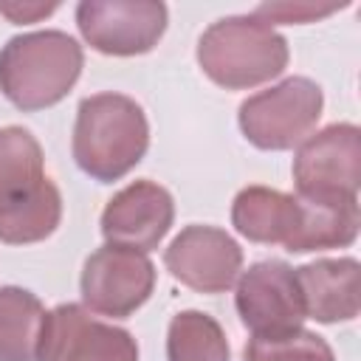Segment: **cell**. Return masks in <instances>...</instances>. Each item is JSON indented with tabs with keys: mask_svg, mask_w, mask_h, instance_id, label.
Returning a JSON list of instances; mask_svg holds the SVG:
<instances>
[{
	"mask_svg": "<svg viewBox=\"0 0 361 361\" xmlns=\"http://www.w3.org/2000/svg\"><path fill=\"white\" fill-rule=\"evenodd\" d=\"M231 226L251 243L307 254L353 245L358 237L361 212L358 200L319 203L268 186H245L231 203Z\"/></svg>",
	"mask_w": 361,
	"mask_h": 361,
	"instance_id": "obj_1",
	"label": "cell"
},
{
	"mask_svg": "<svg viewBox=\"0 0 361 361\" xmlns=\"http://www.w3.org/2000/svg\"><path fill=\"white\" fill-rule=\"evenodd\" d=\"M62 220V195L45 175L39 141L23 127L0 130V243L28 245L51 237Z\"/></svg>",
	"mask_w": 361,
	"mask_h": 361,
	"instance_id": "obj_2",
	"label": "cell"
},
{
	"mask_svg": "<svg viewBox=\"0 0 361 361\" xmlns=\"http://www.w3.org/2000/svg\"><path fill=\"white\" fill-rule=\"evenodd\" d=\"M149 147V124L141 104L124 93H93L76 107L73 124V161L99 180L113 183L124 178Z\"/></svg>",
	"mask_w": 361,
	"mask_h": 361,
	"instance_id": "obj_3",
	"label": "cell"
},
{
	"mask_svg": "<svg viewBox=\"0 0 361 361\" xmlns=\"http://www.w3.org/2000/svg\"><path fill=\"white\" fill-rule=\"evenodd\" d=\"M85 65L82 45L65 31H31L0 48V90L25 113L54 107L76 85Z\"/></svg>",
	"mask_w": 361,
	"mask_h": 361,
	"instance_id": "obj_4",
	"label": "cell"
},
{
	"mask_svg": "<svg viewBox=\"0 0 361 361\" xmlns=\"http://www.w3.org/2000/svg\"><path fill=\"white\" fill-rule=\"evenodd\" d=\"M285 37L254 14L212 23L197 39L200 71L226 90H245L276 79L288 68Z\"/></svg>",
	"mask_w": 361,
	"mask_h": 361,
	"instance_id": "obj_5",
	"label": "cell"
},
{
	"mask_svg": "<svg viewBox=\"0 0 361 361\" xmlns=\"http://www.w3.org/2000/svg\"><path fill=\"white\" fill-rule=\"evenodd\" d=\"M322 110V87L307 76H288L279 85L248 96L240 104L237 121L248 144L279 152L299 147L319 124Z\"/></svg>",
	"mask_w": 361,
	"mask_h": 361,
	"instance_id": "obj_6",
	"label": "cell"
},
{
	"mask_svg": "<svg viewBox=\"0 0 361 361\" xmlns=\"http://www.w3.org/2000/svg\"><path fill=\"white\" fill-rule=\"evenodd\" d=\"M296 195L319 203H353L361 183V130L330 124L307 135L293 155Z\"/></svg>",
	"mask_w": 361,
	"mask_h": 361,
	"instance_id": "obj_7",
	"label": "cell"
},
{
	"mask_svg": "<svg viewBox=\"0 0 361 361\" xmlns=\"http://www.w3.org/2000/svg\"><path fill=\"white\" fill-rule=\"evenodd\" d=\"M79 288L85 310L110 319H127L152 296L155 265L141 251L102 245L85 259Z\"/></svg>",
	"mask_w": 361,
	"mask_h": 361,
	"instance_id": "obj_8",
	"label": "cell"
},
{
	"mask_svg": "<svg viewBox=\"0 0 361 361\" xmlns=\"http://www.w3.org/2000/svg\"><path fill=\"white\" fill-rule=\"evenodd\" d=\"M82 39L107 56H138L166 31V6L155 0H82L76 6Z\"/></svg>",
	"mask_w": 361,
	"mask_h": 361,
	"instance_id": "obj_9",
	"label": "cell"
},
{
	"mask_svg": "<svg viewBox=\"0 0 361 361\" xmlns=\"http://www.w3.org/2000/svg\"><path fill=\"white\" fill-rule=\"evenodd\" d=\"M34 361H138V344L124 327L68 302L45 310Z\"/></svg>",
	"mask_w": 361,
	"mask_h": 361,
	"instance_id": "obj_10",
	"label": "cell"
},
{
	"mask_svg": "<svg viewBox=\"0 0 361 361\" xmlns=\"http://www.w3.org/2000/svg\"><path fill=\"white\" fill-rule=\"evenodd\" d=\"M234 307L240 322L259 338L302 330V322L307 319L296 274L282 259H262L243 271L237 279Z\"/></svg>",
	"mask_w": 361,
	"mask_h": 361,
	"instance_id": "obj_11",
	"label": "cell"
},
{
	"mask_svg": "<svg viewBox=\"0 0 361 361\" xmlns=\"http://www.w3.org/2000/svg\"><path fill=\"white\" fill-rule=\"evenodd\" d=\"M164 265L197 293H223L240 276L243 248L217 226H186L164 251Z\"/></svg>",
	"mask_w": 361,
	"mask_h": 361,
	"instance_id": "obj_12",
	"label": "cell"
},
{
	"mask_svg": "<svg viewBox=\"0 0 361 361\" xmlns=\"http://www.w3.org/2000/svg\"><path fill=\"white\" fill-rule=\"evenodd\" d=\"M172 195L155 180H133L107 200L99 226L107 245H121L147 254L158 248V243L172 228Z\"/></svg>",
	"mask_w": 361,
	"mask_h": 361,
	"instance_id": "obj_13",
	"label": "cell"
},
{
	"mask_svg": "<svg viewBox=\"0 0 361 361\" xmlns=\"http://www.w3.org/2000/svg\"><path fill=\"white\" fill-rule=\"evenodd\" d=\"M305 316L316 319L322 324L336 322H353L361 307V290H358V274L361 265L353 257L338 259H316L302 268H293Z\"/></svg>",
	"mask_w": 361,
	"mask_h": 361,
	"instance_id": "obj_14",
	"label": "cell"
},
{
	"mask_svg": "<svg viewBox=\"0 0 361 361\" xmlns=\"http://www.w3.org/2000/svg\"><path fill=\"white\" fill-rule=\"evenodd\" d=\"M42 319L45 307L31 290L0 288V361H34Z\"/></svg>",
	"mask_w": 361,
	"mask_h": 361,
	"instance_id": "obj_15",
	"label": "cell"
},
{
	"mask_svg": "<svg viewBox=\"0 0 361 361\" xmlns=\"http://www.w3.org/2000/svg\"><path fill=\"white\" fill-rule=\"evenodd\" d=\"M220 322L203 310H180L166 327V361H228Z\"/></svg>",
	"mask_w": 361,
	"mask_h": 361,
	"instance_id": "obj_16",
	"label": "cell"
},
{
	"mask_svg": "<svg viewBox=\"0 0 361 361\" xmlns=\"http://www.w3.org/2000/svg\"><path fill=\"white\" fill-rule=\"evenodd\" d=\"M243 361H336V355L319 333L293 330L274 338H248Z\"/></svg>",
	"mask_w": 361,
	"mask_h": 361,
	"instance_id": "obj_17",
	"label": "cell"
},
{
	"mask_svg": "<svg viewBox=\"0 0 361 361\" xmlns=\"http://www.w3.org/2000/svg\"><path fill=\"white\" fill-rule=\"evenodd\" d=\"M333 11H336V6L319 8V6H310V3H262V6H257L254 17L265 20L268 25H274V23H290L293 25V23H310V20L327 17Z\"/></svg>",
	"mask_w": 361,
	"mask_h": 361,
	"instance_id": "obj_18",
	"label": "cell"
},
{
	"mask_svg": "<svg viewBox=\"0 0 361 361\" xmlns=\"http://www.w3.org/2000/svg\"><path fill=\"white\" fill-rule=\"evenodd\" d=\"M56 11V3H0V14L8 17L11 23H37L48 14Z\"/></svg>",
	"mask_w": 361,
	"mask_h": 361,
	"instance_id": "obj_19",
	"label": "cell"
}]
</instances>
